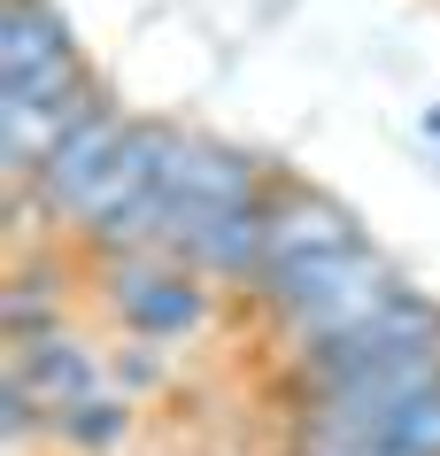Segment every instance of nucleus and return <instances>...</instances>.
Here are the masks:
<instances>
[{
  "label": "nucleus",
  "instance_id": "nucleus-5",
  "mask_svg": "<svg viewBox=\"0 0 440 456\" xmlns=\"http://www.w3.org/2000/svg\"><path fill=\"white\" fill-rule=\"evenodd\" d=\"M286 426L371 441V449H394V456H440V379L379 395V403H286Z\"/></svg>",
  "mask_w": 440,
  "mask_h": 456
},
{
  "label": "nucleus",
  "instance_id": "nucleus-2",
  "mask_svg": "<svg viewBox=\"0 0 440 456\" xmlns=\"http://www.w3.org/2000/svg\"><path fill=\"white\" fill-rule=\"evenodd\" d=\"M402 287H410V271L394 264L379 240H356V248H332V256H317V264H301V271H286V279L255 287L247 310L263 317L278 363H293V356H317V348L348 340L387 294H402Z\"/></svg>",
  "mask_w": 440,
  "mask_h": 456
},
{
  "label": "nucleus",
  "instance_id": "nucleus-12",
  "mask_svg": "<svg viewBox=\"0 0 440 456\" xmlns=\"http://www.w3.org/2000/svg\"><path fill=\"white\" fill-rule=\"evenodd\" d=\"M425 140H440V101H433V109H425Z\"/></svg>",
  "mask_w": 440,
  "mask_h": 456
},
{
  "label": "nucleus",
  "instance_id": "nucleus-11",
  "mask_svg": "<svg viewBox=\"0 0 440 456\" xmlns=\"http://www.w3.org/2000/svg\"><path fill=\"white\" fill-rule=\"evenodd\" d=\"M286 456H394V449H371V441H340V433H301V426H286Z\"/></svg>",
  "mask_w": 440,
  "mask_h": 456
},
{
  "label": "nucleus",
  "instance_id": "nucleus-8",
  "mask_svg": "<svg viewBox=\"0 0 440 456\" xmlns=\"http://www.w3.org/2000/svg\"><path fill=\"white\" fill-rule=\"evenodd\" d=\"M77 31L54 0H0V86H24V77H47L62 62H77Z\"/></svg>",
  "mask_w": 440,
  "mask_h": 456
},
{
  "label": "nucleus",
  "instance_id": "nucleus-10",
  "mask_svg": "<svg viewBox=\"0 0 440 456\" xmlns=\"http://www.w3.org/2000/svg\"><path fill=\"white\" fill-rule=\"evenodd\" d=\"M108 371H116L124 395H155V387H171V348H140V340H124V348H108Z\"/></svg>",
  "mask_w": 440,
  "mask_h": 456
},
{
  "label": "nucleus",
  "instance_id": "nucleus-7",
  "mask_svg": "<svg viewBox=\"0 0 440 456\" xmlns=\"http://www.w3.org/2000/svg\"><path fill=\"white\" fill-rule=\"evenodd\" d=\"M93 294V271L70 248H39V256H8V287H0V340H31L70 325L77 302Z\"/></svg>",
  "mask_w": 440,
  "mask_h": 456
},
{
  "label": "nucleus",
  "instance_id": "nucleus-1",
  "mask_svg": "<svg viewBox=\"0 0 440 456\" xmlns=\"http://www.w3.org/2000/svg\"><path fill=\"white\" fill-rule=\"evenodd\" d=\"M425 379H440V294L417 279L387 294L348 340L278 363L286 403H379V395H402Z\"/></svg>",
  "mask_w": 440,
  "mask_h": 456
},
{
  "label": "nucleus",
  "instance_id": "nucleus-6",
  "mask_svg": "<svg viewBox=\"0 0 440 456\" xmlns=\"http://www.w3.org/2000/svg\"><path fill=\"white\" fill-rule=\"evenodd\" d=\"M356 240H371L364 216L348 209L340 193H324V186H309V178L286 170L278 193H270V232H263V271H255V287H270V279H286V271H301V264H317L332 248H356Z\"/></svg>",
  "mask_w": 440,
  "mask_h": 456
},
{
  "label": "nucleus",
  "instance_id": "nucleus-4",
  "mask_svg": "<svg viewBox=\"0 0 440 456\" xmlns=\"http://www.w3.org/2000/svg\"><path fill=\"white\" fill-rule=\"evenodd\" d=\"M0 379L24 387L31 403L47 410V418H62V410L93 403V395H108L116 387V371H108V348H100V333H85V325H54V333H31V340H0Z\"/></svg>",
  "mask_w": 440,
  "mask_h": 456
},
{
  "label": "nucleus",
  "instance_id": "nucleus-3",
  "mask_svg": "<svg viewBox=\"0 0 440 456\" xmlns=\"http://www.w3.org/2000/svg\"><path fill=\"white\" fill-rule=\"evenodd\" d=\"M100 310V325L124 340H140V348H194L224 325V302L232 294L209 287L201 271H186L178 256H132V264H108L93 271V294H85Z\"/></svg>",
  "mask_w": 440,
  "mask_h": 456
},
{
  "label": "nucleus",
  "instance_id": "nucleus-9",
  "mask_svg": "<svg viewBox=\"0 0 440 456\" xmlns=\"http://www.w3.org/2000/svg\"><path fill=\"white\" fill-rule=\"evenodd\" d=\"M132 441H140V395H124V387L54 418V456H124Z\"/></svg>",
  "mask_w": 440,
  "mask_h": 456
}]
</instances>
